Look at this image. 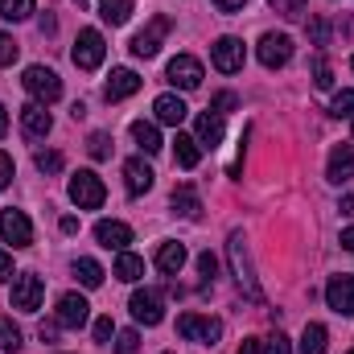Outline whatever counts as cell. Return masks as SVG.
<instances>
[{
    "label": "cell",
    "instance_id": "2",
    "mask_svg": "<svg viewBox=\"0 0 354 354\" xmlns=\"http://www.w3.org/2000/svg\"><path fill=\"white\" fill-rule=\"evenodd\" d=\"M177 334L185 342H202V346H214L223 338V322L218 317H202V313H181L177 317Z\"/></svg>",
    "mask_w": 354,
    "mask_h": 354
},
{
    "label": "cell",
    "instance_id": "11",
    "mask_svg": "<svg viewBox=\"0 0 354 354\" xmlns=\"http://www.w3.org/2000/svg\"><path fill=\"white\" fill-rule=\"evenodd\" d=\"M87 317H91L87 297H79V292H62V297H58V326H66V330H83Z\"/></svg>",
    "mask_w": 354,
    "mask_h": 354
},
{
    "label": "cell",
    "instance_id": "28",
    "mask_svg": "<svg viewBox=\"0 0 354 354\" xmlns=\"http://www.w3.org/2000/svg\"><path fill=\"white\" fill-rule=\"evenodd\" d=\"M115 276L128 280V284H136V280L145 276V260L132 256V252H120V256H115Z\"/></svg>",
    "mask_w": 354,
    "mask_h": 354
},
{
    "label": "cell",
    "instance_id": "15",
    "mask_svg": "<svg viewBox=\"0 0 354 354\" xmlns=\"http://www.w3.org/2000/svg\"><path fill=\"white\" fill-rule=\"evenodd\" d=\"M21 128H25V136H29V140H46V136H50V128H54V120H50L46 103H25V107H21Z\"/></svg>",
    "mask_w": 354,
    "mask_h": 354
},
{
    "label": "cell",
    "instance_id": "17",
    "mask_svg": "<svg viewBox=\"0 0 354 354\" xmlns=\"http://www.w3.org/2000/svg\"><path fill=\"white\" fill-rule=\"evenodd\" d=\"M95 239H99L107 252H111V248L124 252V248L132 243V227H128V223H115V218H103V223H95Z\"/></svg>",
    "mask_w": 354,
    "mask_h": 354
},
{
    "label": "cell",
    "instance_id": "47",
    "mask_svg": "<svg viewBox=\"0 0 354 354\" xmlns=\"http://www.w3.org/2000/svg\"><path fill=\"white\" fill-rule=\"evenodd\" d=\"M243 4H248V0H214V8H218V12H239Z\"/></svg>",
    "mask_w": 354,
    "mask_h": 354
},
{
    "label": "cell",
    "instance_id": "24",
    "mask_svg": "<svg viewBox=\"0 0 354 354\" xmlns=\"http://www.w3.org/2000/svg\"><path fill=\"white\" fill-rule=\"evenodd\" d=\"M157 268H161L165 276H177V272L185 268V248H181V243H161V248H157Z\"/></svg>",
    "mask_w": 354,
    "mask_h": 354
},
{
    "label": "cell",
    "instance_id": "52",
    "mask_svg": "<svg viewBox=\"0 0 354 354\" xmlns=\"http://www.w3.org/2000/svg\"><path fill=\"white\" fill-rule=\"evenodd\" d=\"M342 248H346V252H354V227H351V231H342Z\"/></svg>",
    "mask_w": 354,
    "mask_h": 354
},
{
    "label": "cell",
    "instance_id": "42",
    "mask_svg": "<svg viewBox=\"0 0 354 354\" xmlns=\"http://www.w3.org/2000/svg\"><path fill=\"white\" fill-rule=\"evenodd\" d=\"M309 37H313L317 46H326V41H330V25H326V21H309Z\"/></svg>",
    "mask_w": 354,
    "mask_h": 354
},
{
    "label": "cell",
    "instance_id": "4",
    "mask_svg": "<svg viewBox=\"0 0 354 354\" xmlns=\"http://www.w3.org/2000/svg\"><path fill=\"white\" fill-rule=\"evenodd\" d=\"M21 83L33 95V103H58V99H62V79H58L50 66H29Z\"/></svg>",
    "mask_w": 354,
    "mask_h": 354
},
{
    "label": "cell",
    "instance_id": "37",
    "mask_svg": "<svg viewBox=\"0 0 354 354\" xmlns=\"http://www.w3.org/2000/svg\"><path fill=\"white\" fill-rule=\"evenodd\" d=\"M17 54H21V46H17L8 33H0V66H12V62H17Z\"/></svg>",
    "mask_w": 354,
    "mask_h": 354
},
{
    "label": "cell",
    "instance_id": "10",
    "mask_svg": "<svg viewBox=\"0 0 354 354\" xmlns=\"http://www.w3.org/2000/svg\"><path fill=\"white\" fill-rule=\"evenodd\" d=\"M288 58H292V37L288 33H264L260 37V62H264L268 71L288 66Z\"/></svg>",
    "mask_w": 354,
    "mask_h": 354
},
{
    "label": "cell",
    "instance_id": "12",
    "mask_svg": "<svg viewBox=\"0 0 354 354\" xmlns=\"http://www.w3.org/2000/svg\"><path fill=\"white\" fill-rule=\"evenodd\" d=\"M326 301H330V309L334 313H342V317H354V276H330V284H326Z\"/></svg>",
    "mask_w": 354,
    "mask_h": 354
},
{
    "label": "cell",
    "instance_id": "51",
    "mask_svg": "<svg viewBox=\"0 0 354 354\" xmlns=\"http://www.w3.org/2000/svg\"><path fill=\"white\" fill-rule=\"evenodd\" d=\"M338 210H342V214H351V218H354V194H346V198H342V206H338Z\"/></svg>",
    "mask_w": 354,
    "mask_h": 354
},
{
    "label": "cell",
    "instance_id": "40",
    "mask_svg": "<svg viewBox=\"0 0 354 354\" xmlns=\"http://www.w3.org/2000/svg\"><path fill=\"white\" fill-rule=\"evenodd\" d=\"M111 338H115L111 317H99V322H95V342H111Z\"/></svg>",
    "mask_w": 354,
    "mask_h": 354
},
{
    "label": "cell",
    "instance_id": "30",
    "mask_svg": "<svg viewBox=\"0 0 354 354\" xmlns=\"http://www.w3.org/2000/svg\"><path fill=\"white\" fill-rule=\"evenodd\" d=\"M0 351H8V354L21 351V330H17L8 317H0Z\"/></svg>",
    "mask_w": 354,
    "mask_h": 354
},
{
    "label": "cell",
    "instance_id": "26",
    "mask_svg": "<svg viewBox=\"0 0 354 354\" xmlns=\"http://www.w3.org/2000/svg\"><path fill=\"white\" fill-rule=\"evenodd\" d=\"M326 342H330L326 326L309 322V326H305V334H301V354H326Z\"/></svg>",
    "mask_w": 354,
    "mask_h": 354
},
{
    "label": "cell",
    "instance_id": "46",
    "mask_svg": "<svg viewBox=\"0 0 354 354\" xmlns=\"http://www.w3.org/2000/svg\"><path fill=\"white\" fill-rule=\"evenodd\" d=\"M235 354H264V338H243V346Z\"/></svg>",
    "mask_w": 354,
    "mask_h": 354
},
{
    "label": "cell",
    "instance_id": "44",
    "mask_svg": "<svg viewBox=\"0 0 354 354\" xmlns=\"http://www.w3.org/2000/svg\"><path fill=\"white\" fill-rule=\"evenodd\" d=\"M8 181H12V157H8V153H0V189H4Z\"/></svg>",
    "mask_w": 354,
    "mask_h": 354
},
{
    "label": "cell",
    "instance_id": "25",
    "mask_svg": "<svg viewBox=\"0 0 354 354\" xmlns=\"http://www.w3.org/2000/svg\"><path fill=\"white\" fill-rule=\"evenodd\" d=\"M174 157H177V165H181V169H194V165L202 161V145H198L194 136H181V132H177V140H174Z\"/></svg>",
    "mask_w": 354,
    "mask_h": 354
},
{
    "label": "cell",
    "instance_id": "49",
    "mask_svg": "<svg viewBox=\"0 0 354 354\" xmlns=\"http://www.w3.org/2000/svg\"><path fill=\"white\" fill-rule=\"evenodd\" d=\"M37 25H41V33H54V29H58V21H54V17H50V12H46V17H41V21H37Z\"/></svg>",
    "mask_w": 354,
    "mask_h": 354
},
{
    "label": "cell",
    "instance_id": "22",
    "mask_svg": "<svg viewBox=\"0 0 354 354\" xmlns=\"http://www.w3.org/2000/svg\"><path fill=\"white\" fill-rule=\"evenodd\" d=\"M132 140H136V149L140 153H161V132H157V124H149V120H136L132 124Z\"/></svg>",
    "mask_w": 354,
    "mask_h": 354
},
{
    "label": "cell",
    "instance_id": "3",
    "mask_svg": "<svg viewBox=\"0 0 354 354\" xmlns=\"http://www.w3.org/2000/svg\"><path fill=\"white\" fill-rule=\"evenodd\" d=\"M103 198H107V189H103V181H99L95 169H79V174L71 177V202L79 210H99Z\"/></svg>",
    "mask_w": 354,
    "mask_h": 354
},
{
    "label": "cell",
    "instance_id": "16",
    "mask_svg": "<svg viewBox=\"0 0 354 354\" xmlns=\"http://www.w3.org/2000/svg\"><path fill=\"white\" fill-rule=\"evenodd\" d=\"M136 91H140V75L128 71V66H115L111 79H107V87H103V95H107V103H120V99H128Z\"/></svg>",
    "mask_w": 354,
    "mask_h": 354
},
{
    "label": "cell",
    "instance_id": "5",
    "mask_svg": "<svg viewBox=\"0 0 354 354\" xmlns=\"http://www.w3.org/2000/svg\"><path fill=\"white\" fill-rule=\"evenodd\" d=\"M41 301H46V280L33 276V272H21V276L12 280V309H21V313H37Z\"/></svg>",
    "mask_w": 354,
    "mask_h": 354
},
{
    "label": "cell",
    "instance_id": "45",
    "mask_svg": "<svg viewBox=\"0 0 354 354\" xmlns=\"http://www.w3.org/2000/svg\"><path fill=\"white\" fill-rule=\"evenodd\" d=\"M37 338H41V342H54V338H58V322H41V326H37Z\"/></svg>",
    "mask_w": 354,
    "mask_h": 354
},
{
    "label": "cell",
    "instance_id": "31",
    "mask_svg": "<svg viewBox=\"0 0 354 354\" xmlns=\"http://www.w3.org/2000/svg\"><path fill=\"white\" fill-rule=\"evenodd\" d=\"M313 87H317V91H330V87H334V71H330L326 54H317V58H313Z\"/></svg>",
    "mask_w": 354,
    "mask_h": 354
},
{
    "label": "cell",
    "instance_id": "6",
    "mask_svg": "<svg viewBox=\"0 0 354 354\" xmlns=\"http://www.w3.org/2000/svg\"><path fill=\"white\" fill-rule=\"evenodd\" d=\"M103 54H107V46H103V33L99 29H83L79 41H75V50H71V58H75L79 71H99L103 66Z\"/></svg>",
    "mask_w": 354,
    "mask_h": 354
},
{
    "label": "cell",
    "instance_id": "20",
    "mask_svg": "<svg viewBox=\"0 0 354 354\" xmlns=\"http://www.w3.org/2000/svg\"><path fill=\"white\" fill-rule=\"evenodd\" d=\"M326 177H330L334 185H342V181H351V177H354V149H351V145H338V149L330 153Z\"/></svg>",
    "mask_w": 354,
    "mask_h": 354
},
{
    "label": "cell",
    "instance_id": "29",
    "mask_svg": "<svg viewBox=\"0 0 354 354\" xmlns=\"http://www.w3.org/2000/svg\"><path fill=\"white\" fill-rule=\"evenodd\" d=\"M75 276H79V284H83V288H99V284H103V268L95 264V260H87V256H83V260H75Z\"/></svg>",
    "mask_w": 354,
    "mask_h": 354
},
{
    "label": "cell",
    "instance_id": "39",
    "mask_svg": "<svg viewBox=\"0 0 354 354\" xmlns=\"http://www.w3.org/2000/svg\"><path fill=\"white\" fill-rule=\"evenodd\" d=\"M37 169L41 174H58L62 169V153H37Z\"/></svg>",
    "mask_w": 354,
    "mask_h": 354
},
{
    "label": "cell",
    "instance_id": "36",
    "mask_svg": "<svg viewBox=\"0 0 354 354\" xmlns=\"http://www.w3.org/2000/svg\"><path fill=\"white\" fill-rule=\"evenodd\" d=\"M268 4H272L280 17H288V21H297V17L305 12V0H268Z\"/></svg>",
    "mask_w": 354,
    "mask_h": 354
},
{
    "label": "cell",
    "instance_id": "23",
    "mask_svg": "<svg viewBox=\"0 0 354 354\" xmlns=\"http://www.w3.org/2000/svg\"><path fill=\"white\" fill-rule=\"evenodd\" d=\"M174 210L181 218H198V214H202V198H198L194 185H177L174 189Z\"/></svg>",
    "mask_w": 354,
    "mask_h": 354
},
{
    "label": "cell",
    "instance_id": "56",
    "mask_svg": "<svg viewBox=\"0 0 354 354\" xmlns=\"http://www.w3.org/2000/svg\"><path fill=\"white\" fill-rule=\"evenodd\" d=\"M351 354H354V351H351Z\"/></svg>",
    "mask_w": 354,
    "mask_h": 354
},
{
    "label": "cell",
    "instance_id": "18",
    "mask_svg": "<svg viewBox=\"0 0 354 354\" xmlns=\"http://www.w3.org/2000/svg\"><path fill=\"white\" fill-rule=\"evenodd\" d=\"M153 177H157V174H153L140 157H132V161L124 165V185H128V194H132V198L149 194V189H153Z\"/></svg>",
    "mask_w": 354,
    "mask_h": 354
},
{
    "label": "cell",
    "instance_id": "53",
    "mask_svg": "<svg viewBox=\"0 0 354 354\" xmlns=\"http://www.w3.org/2000/svg\"><path fill=\"white\" fill-rule=\"evenodd\" d=\"M8 132V111H4V103H0V136Z\"/></svg>",
    "mask_w": 354,
    "mask_h": 354
},
{
    "label": "cell",
    "instance_id": "9",
    "mask_svg": "<svg viewBox=\"0 0 354 354\" xmlns=\"http://www.w3.org/2000/svg\"><path fill=\"white\" fill-rule=\"evenodd\" d=\"M210 58H214V71L235 75V71H243L248 50H243V41H239V37H218V41L210 46Z\"/></svg>",
    "mask_w": 354,
    "mask_h": 354
},
{
    "label": "cell",
    "instance_id": "41",
    "mask_svg": "<svg viewBox=\"0 0 354 354\" xmlns=\"http://www.w3.org/2000/svg\"><path fill=\"white\" fill-rule=\"evenodd\" d=\"M198 272H202L206 280H214V272H218V260H214L210 252H202V256H198Z\"/></svg>",
    "mask_w": 354,
    "mask_h": 354
},
{
    "label": "cell",
    "instance_id": "14",
    "mask_svg": "<svg viewBox=\"0 0 354 354\" xmlns=\"http://www.w3.org/2000/svg\"><path fill=\"white\" fill-rule=\"evenodd\" d=\"M165 33H169V17H153V25L132 37V54H136V58H157Z\"/></svg>",
    "mask_w": 354,
    "mask_h": 354
},
{
    "label": "cell",
    "instance_id": "38",
    "mask_svg": "<svg viewBox=\"0 0 354 354\" xmlns=\"http://www.w3.org/2000/svg\"><path fill=\"white\" fill-rule=\"evenodd\" d=\"M264 354H292V346H288V338L276 330L272 338H264Z\"/></svg>",
    "mask_w": 354,
    "mask_h": 354
},
{
    "label": "cell",
    "instance_id": "33",
    "mask_svg": "<svg viewBox=\"0 0 354 354\" xmlns=\"http://www.w3.org/2000/svg\"><path fill=\"white\" fill-rule=\"evenodd\" d=\"M87 153L95 157V161H107V157H111V136H107V132H91Z\"/></svg>",
    "mask_w": 354,
    "mask_h": 354
},
{
    "label": "cell",
    "instance_id": "48",
    "mask_svg": "<svg viewBox=\"0 0 354 354\" xmlns=\"http://www.w3.org/2000/svg\"><path fill=\"white\" fill-rule=\"evenodd\" d=\"M0 280H12V256L0 252Z\"/></svg>",
    "mask_w": 354,
    "mask_h": 354
},
{
    "label": "cell",
    "instance_id": "55",
    "mask_svg": "<svg viewBox=\"0 0 354 354\" xmlns=\"http://www.w3.org/2000/svg\"><path fill=\"white\" fill-rule=\"evenodd\" d=\"M351 71H354V58H351Z\"/></svg>",
    "mask_w": 354,
    "mask_h": 354
},
{
    "label": "cell",
    "instance_id": "50",
    "mask_svg": "<svg viewBox=\"0 0 354 354\" xmlns=\"http://www.w3.org/2000/svg\"><path fill=\"white\" fill-rule=\"evenodd\" d=\"M75 231H79V218L66 214V218H62V235H75Z\"/></svg>",
    "mask_w": 354,
    "mask_h": 354
},
{
    "label": "cell",
    "instance_id": "35",
    "mask_svg": "<svg viewBox=\"0 0 354 354\" xmlns=\"http://www.w3.org/2000/svg\"><path fill=\"white\" fill-rule=\"evenodd\" d=\"M330 111L342 120V115H354V91H338L334 95V103H330Z\"/></svg>",
    "mask_w": 354,
    "mask_h": 354
},
{
    "label": "cell",
    "instance_id": "32",
    "mask_svg": "<svg viewBox=\"0 0 354 354\" xmlns=\"http://www.w3.org/2000/svg\"><path fill=\"white\" fill-rule=\"evenodd\" d=\"M33 12V0H0V17L8 21H25Z\"/></svg>",
    "mask_w": 354,
    "mask_h": 354
},
{
    "label": "cell",
    "instance_id": "8",
    "mask_svg": "<svg viewBox=\"0 0 354 354\" xmlns=\"http://www.w3.org/2000/svg\"><path fill=\"white\" fill-rule=\"evenodd\" d=\"M0 239L4 243H12V248H29L33 243V223H29V214L25 210H0Z\"/></svg>",
    "mask_w": 354,
    "mask_h": 354
},
{
    "label": "cell",
    "instance_id": "19",
    "mask_svg": "<svg viewBox=\"0 0 354 354\" xmlns=\"http://www.w3.org/2000/svg\"><path fill=\"white\" fill-rule=\"evenodd\" d=\"M223 132H227V128H223V115H218V111H214V115L206 111V115H198L194 140H198L202 149H218V145H223Z\"/></svg>",
    "mask_w": 354,
    "mask_h": 354
},
{
    "label": "cell",
    "instance_id": "43",
    "mask_svg": "<svg viewBox=\"0 0 354 354\" xmlns=\"http://www.w3.org/2000/svg\"><path fill=\"white\" fill-rule=\"evenodd\" d=\"M214 107H218V115H223V111H231V107H239V99H235L231 91H223V95H214Z\"/></svg>",
    "mask_w": 354,
    "mask_h": 354
},
{
    "label": "cell",
    "instance_id": "21",
    "mask_svg": "<svg viewBox=\"0 0 354 354\" xmlns=\"http://www.w3.org/2000/svg\"><path fill=\"white\" fill-rule=\"evenodd\" d=\"M153 111H157V120H161V124H169V128H177V124L185 120V111H189V107H185V103H181L177 95H157Z\"/></svg>",
    "mask_w": 354,
    "mask_h": 354
},
{
    "label": "cell",
    "instance_id": "27",
    "mask_svg": "<svg viewBox=\"0 0 354 354\" xmlns=\"http://www.w3.org/2000/svg\"><path fill=\"white\" fill-rule=\"evenodd\" d=\"M99 17H103L107 25H128L132 0H99Z\"/></svg>",
    "mask_w": 354,
    "mask_h": 354
},
{
    "label": "cell",
    "instance_id": "7",
    "mask_svg": "<svg viewBox=\"0 0 354 354\" xmlns=\"http://www.w3.org/2000/svg\"><path fill=\"white\" fill-rule=\"evenodd\" d=\"M128 309H132V317L145 322V326H161V322H165V297H161L157 288H136Z\"/></svg>",
    "mask_w": 354,
    "mask_h": 354
},
{
    "label": "cell",
    "instance_id": "34",
    "mask_svg": "<svg viewBox=\"0 0 354 354\" xmlns=\"http://www.w3.org/2000/svg\"><path fill=\"white\" fill-rule=\"evenodd\" d=\"M140 351V334L136 330H120L115 334V354H136Z\"/></svg>",
    "mask_w": 354,
    "mask_h": 354
},
{
    "label": "cell",
    "instance_id": "13",
    "mask_svg": "<svg viewBox=\"0 0 354 354\" xmlns=\"http://www.w3.org/2000/svg\"><path fill=\"white\" fill-rule=\"evenodd\" d=\"M165 75H169V83L181 87V91H198V87H202V62H198V58H189V54H177Z\"/></svg>",
    "mask_w": 354,
    "mask_h": 354
},
{
    "label": "cell",
    "instance_id": "54",
    "mask_svg": "<svg viewBox=\"0 0 354 354\" xmlns=\"http://www.w3.org/2000/svg\"><path fill=\"white\" fill-rule=\"evenodd\" d=\"M83 4H87V0H79V8H83Z\"/></svg>",
    "mask_w": 354,
    "mask_h": 354
},
{
    "label": "cell",
    "instance_id": "1",
    "mask_svg": "<svg viewBox=\"0 0 354 354\" xmlns=\"http://www.w3.org/2000/svg\"><path fill=\"white\" fill-rule=\"evenodd\" d=\"M227 256H231V272H235L239 288L248 292V301H260L264 292H260V284H256V276H252V260H248V239H243V231H235V235H231Z\"/></svg>",
    "mask_w": 354,
    "mask_h": 354
}]
</instances>
